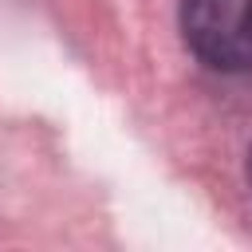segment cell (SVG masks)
I'll use <instances>...</instances> for the list:
<instances>
[{
	"label": "cell",
	"mask_w": 252,
	"mask_h": 252,
	"mask_svg": "<svg viewBox=\"0 0 252 252\" xmlns=\"http://www.w3.org/2000/svg\"><path fill=\"white\" fill-rule=\"evenodd\" d=\"M181 35L205 67L252 71V0H181Z\"/></svg>",
	"instance_id": "cell-1"
},
{
	"label": "cell",
	"mask_w": 252,
	"mask_h": 252,
	"mask_svg": "<svg viewBox=\"0 0 252 252\" xmlns=\"http://www.w3.org/2000/svg\"><path fill=\"white\" fill-rule=\"evenodd\" d=\"M248 181H252V150H248Z\"/></svg>",
	"instance_id": "cell-2"
}]
</instances>
